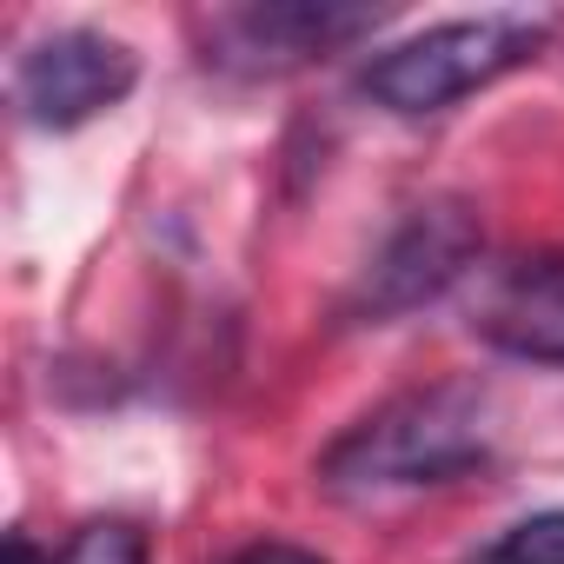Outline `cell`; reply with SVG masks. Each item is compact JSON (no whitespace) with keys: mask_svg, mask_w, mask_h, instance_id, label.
Here are the masks:
<instances>
[{"mask_svg":"<svg viewBox=\"0 0 564 564\" xmlns=\"http://www.w3.org/2000/svg\"><path fill=\"white\" fill-rule=\"evenodd\" d=\"M544 34H551V21L518 14V8L478 14V21H445V28H425V34L372 54L366 74H359V94L372 107L399 113V120H425V113H445L465 94L505 80L511 67L538 61Z\"/></svg>","mask_w":564,"mask_h":564,"instance_id":"7a4b0ae2","label":"cell"},{"mask_svg":"<svg viewBox=\"0 0 564 564\" xmlns=\"http://www.w3.org/2000/svg\"><path fill=\"white\" fill-rule=\"evenodd\" d=\"M379 8H339V0H265V8H226L206 21V67L265 80V74H293L306 61L346 54L352 41L379 34Z\"/></svg>","mask_w":564,"mask_h":564,"instance_id":"277c9868","label":"cell"},{"mask_svg":"<svg viewBox=\"0 0 564 564\" xmlns=\"http://www.w3.org/2000/svg\"><path fill=\"white\" fill-rule=\"evenodd\" d=\"M491 458V399L471 379H438L386 399L352 432H339L319 458V485L333 498H399L425 485H452Z\"/></svg>","mask_w":564,"mask_h":564,"instance_id":"6da1fadb","label":"cell"},{"mask_svg":"<svg viewBox=\"0 0 564 564\" xmlns=\"http://www.w3.org/2000/svg\"><path fill=\"white\" fill-rule=\"evenodd\" d=\"M140 80V61L127 41L94 34V28H61L21 47L14 61V107L41 133H74L100 113H113Z\"/></svg>","mask_w":564,"mask_h":564,"instance_id":"5b68a950","label":"cell"},{"mask_svg":"<svg viewBox=\"0 0 564 564\" xmlns=\"http://www.w3.org/2000/svg\"><path fill=\"white\" fill-rule=\"evenodd\" d=\"M478 252H485L478 213H471L465 199H425V206H412V213L386 232V246H379L372 265L359 272V293H352L346 313H352L359 326H392V319H405V313L445 300L458 279L478 265Z\"/></svg>","mask_w":564,"mask_h":564,"instance_id":"3957f363","label":"cell"},{"mask_svg":"<svg viewBox=\"0 0 564 564\" xmlns=\"http://www.w3.org/2000/svg\"><path fill=\"white\" fill-rule=\"evenodd\" d=\"M54 564H147V531L127 518H94L67 538V551Z\"/></svg>","mask_w":564,"mask_h":564,"instance_id":"ba28073f","label":"cell"},{"mask_svg":"<svg viewBox=\"0 0 564 564\" xmlns=\"http://www.w3.org/2000/svg\"><path fill=\"white\" fill-rule=\"evenodd\" d=\"M8 564H54V557H41V551H34L21 531H14V538H8Z\"/></svg>","mask_w":564,"mask_h":564,"instance_id":"30bf717a","label":"cell"},{"mask_svg":"<svg viewBox=\"0 0 564 564\" xmlns=\"http://www.w3.org/2000/svg\"><path fill=\"white\" fill-rule=\"evenodd\" d=\"M471 333L518 366L564 372V252H538V259L505 265L478 293Z\"/></svg>","mask_w":564,"mask_h":564,"instance_id":"8992f818","label":"cell"},{"mask_svg":"<svg viewBox=\"0 0 564 564\" xmlns=\"http://www.w3.org/2000/svg\"><path fill=\"white\" fill-rule=\"evenodd\" d=\"M465 564H564V511H531V518L505 524Z\"/></svg>","mask_w":564,"mask_h":564,"instance_id":"52a82bcc","label":"cell"},{"mask_svg":"<svg viewBox=\"0 0 564 564\" xmlns=\"http://www.w3.org/2000/svg\"><path fill=\"white\" fill-rule=\"evenodd\" d=\"M232 564H326V557H313V551H300L286 538H265V544H246Z\"/></svg>","mask_w":564,"mask_h":564,"instance_id":"9c48e42d","label":"cell"}]
</instances>
